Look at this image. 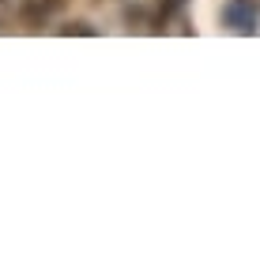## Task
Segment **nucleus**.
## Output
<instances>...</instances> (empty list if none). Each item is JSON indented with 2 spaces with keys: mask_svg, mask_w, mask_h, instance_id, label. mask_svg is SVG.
Segmentation results:
<instances>
[{
  "mask_svg": "<svg viewBox=\"0 0 260 260\" xmlns=\"http://www.w3.org/2000/svg\"><path fill=\"white\" fill-rule=\"evenodd\" d=\"M177 0H124V19L143 26V30H158L170 15H174Z\"/></svg>",
  "mask_w": 260,
  "mask_h": 260,
  "instance_id": "1",
  "label": "nucleus"
}]
</instances>
